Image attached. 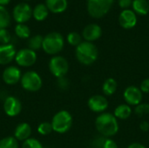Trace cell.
<instances>
[{
    "instance_id": "9a60e30c",
    "label": "cell",
    "mask_w": 149,
    "mask_h": 148,
    "mask_svg": "<svg viewBox=\"0 0 149 148\" xmlns=\"http://www.w3.org/2000/svg\"><path fill=\"white\" fill-rule=\"evenodd\" d=\"M16 49L13 44H0V65H5L15 60Z\"/></svg>"
},
{
    "instance_id": "2e32d148",
    "label": "cell",
    "mask_w": 149,
    "mask_h": 148,
    "mask_svg": "<svg viewBox=\"0 0 149 148\" xmlns=\"http://www.w3.org/2000/svg\"><path fill=\"white\" fill-rule=\"evenodd\" d=\"M102 34V30L100 25L97 24H90L86 25L83 31H82V36L83 38L87 41V42H93L98 40Z\"/></svg>"
},
{
    "instance_id": "484cf974",
    "label": "cell",
    "mask_w": 149,
    "mask_h": 148,
    "mask_svg": "<svg viewBox=\"0 0 149 148\" xmlns=\"http://www.w3.org/2000/svg\"><path fill=\"white\" fill-rule=\"evenodd\" d=\"M0 148H19L18 140L12 136L5 137L0 140Z\"/></svg>"
},
{
    "instance_id": "d6a6232c",
    "label": "cell",
    "mask_w": 149,
    "mask_h": 148,
    "mask_svg": "<svg viewBox=\"0 0 149 148\" xmlns=\"http://www.w3.org/2000/svg\"><path fill=\"white\" fill-rule=\"evenodd\" d=\"M102 148H118V145L111 138H106V140L103 143Z\"/></svg>"
},
{
    "instance_id": "1f68e13d",
    "label": "cell",
    "mask_w": 149,
    "mask_h": 148,
    "mask_svg": "<svg viewBox=\"0 0 149 148\" xmlns=\"http://www.w3.org/2000/svg\"><path fill=\"white\" fill-rule=\"evenodd\" d=\"M57 84H58V86L61 90H66L69 87V81L65 77L58 78V81H57Z\"/></svg>"
},
{
    "instance_id": "3957f363",
    "label": "cell",
    "mask_w": 149,
    "mask_h": 148,
    "mask_svg": "<svg viewBox=\"0 0 149 148\" xmlns=\"http://www.w3.org/2000/svg\"><path fill=\"white\" fill-rule=\"evenodd\" d=\"M64 44L65 41L63 36L58 32L53 31L44 37L42 49L49 55H56L63 50Z\"/></svg>"
},
{
    "instance_id": "d4e9b609",
    "label": "cell",
    "mask_w": 149,
    "mask_h": 148,
    "mask_svg": "<svg viewBox=\"0 0 149 148\" xmlns=\"http://www.w3.org/2000/svg\"><path fill=\"white\" fill-rule=\"evenodd\" d=\"M15 33L16 35L23 39L28 38L31 35V31L27 25L24 24H17L15 26Z\"/></svg>"
},
{
    "instance_id": "836d02e7",
    "label": "cell",
    "mask_w": 149,
    "mask_h": 148,
    "mask_svg": "<svg viewBox=\"0 0 149 148\" xmlns=\"http://www.w3.org/2000/svg\"><path fill=\"white\" fill-rule=\"evenodd\" d=\"M139 88L141 89L142 93H149V78L141 81Z\"/></svg>"
},
{
    "instance_id": "7402d4cb",
    "label": "cell",
    "mask_w": 149,
    "mask_h": 148,
    "mask_svg": "<svg viewBox=\"0 0 149 148\" xmlns=\"http://www.w3.org/2000/svg\"><path fill=\"white\" fill-rule=\"evenodd\" d=\"M132 6L135 11V14L137 13L139 15L144 16L149 12V3L147 0H134Z\"/></svg>"
},
{
    "instance_id": "5b68a950",
    "label": "cell",
    "mask_w": 149,
    "mask_h": 148,
    "mask_svg": "<svg viewBox=\"0 0 149 148\" xmlns=\"http://www.w3.org/2000/svg\"><path fill=\"white\" fill-rule=\"evenodd\" d=\"M113 0H87V10L95 18L104 17L112 7Z\"/></svg>"
},
{
    "instance_id": "603a6c76",
    "label": "cell",
    "mask_w": 149,
    "mask_h": 148,
    "mask_svg": "<svg viewBox=\"0 0 149 148\" xmlns=\"http://www.w3.org/2000/svg\"><path fill=\"white\" fill-rule=\"evenodd\" d=\"M43 39H44V38L41 35H35V36L31 37V38H29L28 43H27L28 48L34 51L39 50L40 48H42Z\"/></svg>"
},
{
    "instance_id": "f1b7e54d",
    "label": "cell",
    "mask_w": 149,
    "mask_h": 148,
    "mask_svg": "<svg viewBox=\"0 0 149 148\" xmlns=\"http://www.w3.org/2000/svg\"><path fill=\"white\" fill-rule=\"evenodd\" d=\"M53 131L52 123L50 122H43L38 126V133L41 135H48Z\"/></svg>"
},
{
    "instance_id": "52a82bcc",
    "label": "cell",
    "mask_w": 149,
    "mask_h": 148,
    "mask_svg": "<svg viewBox=\"0 0 149 148\" xmlns=\"http://www.w3.org/2000/svg\"><path fill=\"white\" fill-rule=\"evenodd\" d=\"M49 70L57 79L65 77L69 71L68 61L62 56H54L49 61Z\"/></svg>"
},
{
    "instance_id": "e575fe53",
    "label": "cell",
    "mask_w": 149,
    "mask_h": 148,
    "mask_svg": "<svg viewBox=\"0 0 149 148\" xmlns=\"http://www.w3.org/2000/svg\"><path fill=\"white\" fill-rule=\"evenodd\" d=\"M133 1L132 0H119V5L120 8H123L127 10L129 6L132 5Z\"/></svg>"
},
{
    "instance_id": "cb8c5ba5",
    "label": "cell",
    "mask_w": 149,
    "mask_h": 148,
    "mask_svg": "<svg viewBox=\"0 0 149 148\" xmlns=\"http://www.w3.org/2000/svg\"><path fill=\"white\" fill-rule=\"evenodd\" d=\"M10 24V16L4 6L0 5V30L6 29Z\"/></svg>"
},
{
    "instance_id": "8fae6325",
    "label": "cell",
    "mask_w": 149,
    "mask_h": 148,
    "mask_svg": "<svg viewBox=\"0 0 149 148\" xmlns=\"http://www.w3.org/2000/svg\"><path fill=\"white\" fill-rule=\"evenodd\" d=\"M108 100L107 99L100 94H95L89 98L87 101V106L89 109L96 113H102L107 111L108 108Z\"/></svg>"
},
{
    "instance_id": "8992f818",
    "label": "cell",
    "mask_w": 149,
    "mask_h": 148,
    "mask_svg": "<svg viewBox=\"0 0 149 148\" xmlns=\"http://www.w3.org/2000/svg\"><path fill=\"white\" fill-rule=\"evenodd\" d=\"M23 89L27 92H38L42 87V79L40 75L34 71H28L22 75L20 80Z\"/></svg>"
},
{
    "instance_id": "ffe728a7",
    "label": "cell",
    "mask_w": 149,
    "mask_h": 148,
    "mask_svg": "<svg viewBox=\"0 0 149 148\" xmlns=\"http://www.w3.org/2000/svg\"><path fill=\"white\" fill-rule=\"evenodd\" d=\"M117 81L113 78L107 79L102 85V92L106 96H112L117 91Z\"/></svg>"
},
{
    "instance_id": "ac0fdd59",
    "label": "cell",
    "mask_w": 149,
    "mask_h": 148,
    "mask_svg": "<svg viewBox=\"0 0 149 148\" xmlns=\"http://www.w3.org/2000/svg\"><path fill=\"white\" fill-rule=\"evenodd\" d=\"M67 0H45V5L52 13H62L67 8Z\"/></svg>"
},
{
    "instance_id": "f546056e",
    "label": "cell",
    "mask_w": 149,
    "mask_h": 148,
    "mask_svg": "<svg viewBox=\"0 0 149 148\" xmlns=\"http://www.w3.org/2000/svg\"><path fill=\"white\" fill-rule=\"evenodd\" d=\"M21 148H44L43 145L39 140L34 138H29L28 140H24L22 144Z\"/></svg>"
},
{
    "instance_id": "74e56055",
    "label": "cell",
    "mask_w": 149,
    "mask_h": 148,
    "mask_svg": "<svg viewBox=\"0 0 149 148\" xmlns=\"http://www.w3.org/2000/svg\"><path fill=\"white\" fill-rule=\"evenodd\" d=\"M10 2V0H0V5L1 6H5L7 4H9Z\"/></svg>"
},
{
    "instance_id": "277c9868",
    "label": "cell",
    "mask_w": 149,
    "mask_h": 148,
    "mask_svg": "<svg viewBox=\"0 0 149 148\" xmlns=\"http://www.w3.org/2000/svg\"><path fill=\"white\" fill-rule=\"evenodd\" d=\"M51 123L54 132L63 134L71 129L72 126V116L68 111L61 110L53 116Z\"/></svg>"
},
{
    "instance_id": "4fadbf2b",
    "label": "cell",
    "mask_w": 149,
    "mask_h": 148,
    "mask_svg": "<svg viewBox=\"0 0 149 148\" xmlns=\"http://www.w3.org/2000/svg\"><path fill=\"white\" fill-rule=\"evenodd\" d=\"M22 78L21 71L18 67L14 65H10L4 69L2 74V79L3 82L9 85H13L17 84Z\"/></svg>"
},
{
    "instance_id": "e0dca14e",
    "label": "cell",
    "mask_w": 149,
    "mask_h": 148,
    "mask_svg": "<svg viewBox=\"0 0 149 148\" xmlns=\"http://www.w3.org/2000/svg\"><path fill=\"white\" fill-rule=\"evenodd\" d=\"M31 134V127L28 123H20L14 131V137L18 141H24L30 138Z\"/></svg>"
},
{
    "instance_id": "ba28073f",
    "label": "cell",
    "mask_w": 149,
    "mask_h": 148,
    "mask_svg": "<svg viewBox=\"0 0 149 148\" xmlns=\"http://www.w3.org/2000/svg\"><path fill=\"white\" fill-rule=\"evenodd\" d=\"M16 63L22 67H30L32 66L37 61V53L36 51L24 48L17 51L15 57Z\"/></svg>"
},
{
    "instance_id": "44dd1931",
    "label": "cell",
    "mask_w": 149,
    "mask_h": 148,
    "mask_svg": "<svg viewBox=\"0 0 149 148\" xmlns=\"http://www.w3.org/2000/svg\"><path fill=\"white\" fill-rule=\"evenodd\" d=\"M49 10L44 3L37 4L32 10V16L37 21H44L48 16Z\"/></svg>"
},
{
    "instance_id": "4dcf8cb0",
    "label": "cell",
    "mask_w": 149,
    "mask_h": 148,
    "mask_svg": "<svg viewBox=\"0 0 149 148\" xmlns=\"http://www.w3.org/2000/svg\"><path fill=\"white\" fill-rule=\"evenodd\" d=\"M11 39L10 33L7 29H1L0 30V43L1 44H10Z\"/></svg>"
},
{
    "instance_id": "7c38bea8",
    "label": "cell",
    "mask_w": 149,
    "mask_h": 148,
    "mask_svg": "<svg viewBox=\"0 0 149 148\" xmlns=\"http://www.w3.org/2000/svg\"><path fill=\"white\" fill-rule=\"evenodd\" d=\"M3 111L9 117L17 116L22 110V104L20 100L14 96H8L3 100Z\"/></svg>"
},
{
    "instance_id": "f35d334b",
    "label": "cell",
    "mask_w": 149,
    "mask_h": 148,
    "mask_svg": "<svg viewBox=\"0 0 149 148\" xmlns=\"http://www.w3.org/2000/svg\"><path fill=\"white\" fill-rule=\"evenodd\" d=\"M148 3H149V1H148Z\"/></svg>"
},
{
    "instance_id": "30bf717a",
    "label": "cell",
    "mask_w": 149,
    "mask_h": 148,
    "mask_svg": "<svg viewBox=\"0 0 149 148\" xmlns=\"http://www.w3.org/2000/svg\"><path fill=\"white\" fill-rule=\"evenodd\" d=\"M12 14L14 20L17 24H24L31 19L32 16V10L29 4L20 3L14 7Z\"/></svg>"
},
{
    "instance_id": "5bb4252c",
    "label": "cell",
    "mask_w": 149,
    "mask_h": 148,
    "mask_svg": "<svg viewBox=\"0 0 149 148\" xmlns=\"http://www.w3.org/2000/svg\"><path fill=\"white\" fill-rule=\"evenodd\" d=\"M119 23L124 29L129 30L134 28L137 24V17L134 11L131 10H124L119 16Z\"/></svg>"
},
{
    "instance_id": "4316f807",
    "label": "cell",
    "mask_w": 149,
    "mask_h": 148,
    "mask_svg": "<svg viewBox=\"0 0 149 148\" xmlns=\"http://www.w3.org/2000/svg\"><path fill=\"white\" fill-rule=\"evenodd\" d=\"M134 113L139 117H144L149 114V104L148 103H141L138 106H134Z\"/></svg>"
},
{
    "instance_id": "6da1fadb",
    "label": "cell",
    "mask_w": 149,
    "mask_h": 148,
    "mask_svg": "<svg viewBox=\"0 0 149 148\" xmlns=\"http://www.w3.org/2000/svg\"><path fill=\"white\" fill-rule=\"evenodd\" d=\"M95 127L101 136L111 138L119 132V122L113 113L105 112L96 118Z\"/></svg>"
},
{
    "instance_id": "9c48e42d",
    "label": "cell",
    "mask_w": 149,
    "mask_h": 148,
    "mask_svg": "<svg viewBox=\"0 0 149 148\" xmlns=\"http://www.w3.org/2000/svg\"><path fill=\"white\" fill-rule=\"evenodd\" d=\"M123 98L126 101V104L130 106H136L142 102L143 93L139 87L135 85H129L124 90Z\"/></svg>"
},
{
    "instance_id": "d6986e66",
    "label": "cell",
    "mask_w": 149,
    "mask_h": 148,
    "mask_svg": "<svg viewBox=\"0 0 149 148\" xmlns=\"http://www.w3.org/2000/svg\"><path fill=\"white\" fill-rule=\"evenodd\" d=\"M132 112L133 111L130 106H128L127 104H120L114 109L113 115L117 120H125L131 116Z\"/></svg>"
},
{
    "instance_id": "8d00e7d4",
    "label": "cell",
    "mask_w": 149,
    "mask_h": 148,
    "mask_svg": "<svg viewBox=\"0 0 149 148\" xmlns=\"http://www.w3.org/2000/svg\"><path fill=\"white\" fill-rule=\"evenodd\" d=\"M127 148H147L144 145L141 144V143H138V142H134V143H132L130 144Z\"/></svg>"
},
{
    "instance_id": "d590c367",
    "label": "cell",
    "mask_w": 149,
    "mask_h": 148,
    "mask_svg": "<svg viewBox=\"0 0 149 148\" xmlns=\"http://www.w3.org/2000/svg\"><path fill=\"white\" fill-rule=\"evenodd\" d=\"M140 129L142 132H148L149 131V122L143 120L140 123Z\"/></svg>"
},
{
    "instance_id": "83f0119b",
    "label": "cell",
    "mask_w": 149,
    "mask_h": 148,
    "mask_svg": "<svg viewBox=\"0 0 149 148\" xmlns=\"http://www.w3.org/2000/svg\"><path fill=\"white\" fill-rule=\"evenodd\" d=\"M67 42L69 43V44L72 45V46H78L81 42H82V38L81 36L78 33V32H70L67 35Z\"/></svg>"
},
{
    "instance_id": "7a4b0ae2",
    "label": "cell",
    "mask_w": 149,
    "mask_h": 148,
    "mask_svg": "<svg viewBox=\"0 0 149 148\" xmlns=\"http://www.w3.org/2000/svg\"><path fill=\"white\" fill-rule=\"evenodd\" d=\"M77 60L83 65H93L99 57V51L96 45L92 42H81L75 50Z\"/></svg>"
}]
</instances>
